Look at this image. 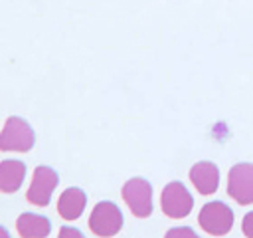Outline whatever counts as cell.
Returning a JSON list of instances; mask_svg holds the SVG:
<instances>
[{
	"mask_svg": "<svg viewBox=\"0 0 253 238\" xmlns=\"http://www.w3.org/2000/svg\"><path fill=\"white\" fill-rule=\"evenodd\" d=\"M36 143V133L30 127V123L22 117H8L2 131H0V151H16V153H28Z\"/></svg>",
	"mask_w": 253,
	"mask_h": 238,
	"instance_id": "cell-1",
	"label": "cell"
},
{
	"mask_svg": "<svg viewBox=\"0 0 253 238\" xmlns=\"http://www.w3.org/2000/svg\"><path fill=\"white\" fill-rule=\"evenodd\" d=\"M123 212L111 200H101L93 206L89 216V228L99 238H113L123 228Z\"/></svg>",
	"mask_w": 253,
	"mask_h": 238,
	"instance_id": "cell-2",
	"label": "cell"
},
{
	"mask_svg": "<svg viewBox=\"0 0 253 238\" xmlns=\"http://www.w3.org/2000/svg\"><path fill=\"white\" fill-rule=\"evenodd\" d=\"M198 222L204 232L211 236H225L233 226V210L221 200H211L202 206Z\"/></svg>",
	"mask_w": 253,
	"mask_h": 238,
	"instance_id": "cell-3",
	"label": "cell"
},
{
	"mask_svg": "<svg viewBox=\"0 0 253 238\" xmlns=\"http://www.w3.org/2000/svg\"><path fill=\"white\" fill-rule=\"evenodd\" d=\"M123 200L126 202L128 210L136 218H146L152 214V184L142 178L134 177L123 184Z\"/></svg>",
	"mask_w": 253,
	"mask_h": 238,
	"instance_id": "cell-4",
	"label": "cell"
},
{
	"mask_svg": "<svg viewBox=\"0 0 253 238\" xmlns=\"http://www.w3.org/2000/svg\"><path fill=\"white\" fill-rule=\"evenodd\" d=\"M160 206L168 218H186L194 208V198L184 182L172 180L162 188Z\"/></svg>",
	"mask_w": 253,
	"mask_h": 238,
	"instance_id": "cell-5",
	"label": "cell"
},
{
	"mask_svg": "<svg viewBox=\"0 0 253 238\" xmlns=\"http://www.w3.org/2000/svg\"><path fill=\"white\" fill-rule=\"evenodd\" d=\"M57 182H59V177L51 167H47V165L36 167L34 175H32V182L26 192L28 202H32L34 206H47Z\"/></svg>",
	"mask_w": 253,
	"mask_h": 238,
	"instance_id": "cell-6",
	"label": "cell"
},
{
	"mask_svg": "<svg viewBox=\"0 0 253 238\" xmlns=\"http://www.w3.org/2000/svg\"><path fill=\"white\" fill-rule=\"evenodd\" d=\"M227 194L237 204H253V163H237L229 169Z\"/></svg>",
	"mask_w": 253,
	"mask_h": 238,
	"instance_id": "cell-7",
	"label": "cell"
},
{
	"mask_svg": "<svg viewBox=\"0 0 253 238\" xmlns=\"http://www.w3.org/2000/svg\"><path fill=\"white\" fill-rule=\"evenodd\" d=\"M190 180L200 194H213L219 186V169L210 161H200L190 169Z\"/></svg>",
	"mask_w": 253,
	"mask_h": 238,
	"instance_id": "cell-8",
	"label": "cell"
},
{
	"mask_svg": "<svg viewBox=\"0 0 253 238\" xmlns=\"http://www.w3.org/2000/svg\"><path fill=\"white\" fill-rule=\"evenodd\" d=\"M85 204H87V194L77 186H69L57 198V212L63 220H77L83 214Z\"/></svg>",
	"mask_w": 253,
	"mask_h": 238,
	"instance_id": "cell-9",
	"label": "cell"
},
{
	"mask_svg": "<svg viewBox=\"0 0 253 238\" xmlns=\"http://www.w3.org/2000/svg\"><path fill=\"white\" fill-rule=\"evenodd\" d=\"M16 230L22 238H47L51 232V222L42 214L22 212L16 220Z\"/></svg>",
	"mask_w": 253,
	"mask_h": 238,
	"instance_id": "cell-10",
	"label": "cell"
},
{
	"mask_svg": "<svg viewBox=\"0 0 253 238\" xmlns=\"http://www.w3.org/2000/svg\"><path fill=\"white\" fill-rule=\"evenodd\" d=\"M26 178V165L18 159H6L0 163V192H16Z\"/></svg>",
	"mask_w": 253,
	"mask_h": 238,
	"instance_id": "cell-11",
	"label": "cell"
},
{
	"mask_svg": "<svg viewBox=\"0 0 253 238\" xmlns=\"http://www.w3.org/2000/svg\"><path fill=\"white\" fill-rule=\"evenodd\" d=\"M164 238H200V236L190 226H174L164 234Z\"/></svg>",
	"mask_w": 253,
	"mask_h": 238,
	"instance_id": "cell-12",
	"label": "cell"
},
{
	"mask_svg": "<svg viewBox=\"0 0 253 238\" xmlns=\"http://www.w3.org/2000/svg\"><path fill=\"white\" fill-rule=\"evenodd\" d=\"M57 238H85L81 230L73 228V226H61L57 232Z\"/></svg>",
	"mask_w": 253,
	"mask_h": 238,
	"instance_id": "cell-13",
	"label": "cell"
},
{
	"mask_svg": "<svg viewBox=\"0 0 253 238\" xmlns=\"http://www.w3.org/2000/svg\"><path fill=\"white\" fill-rule=\"evenodd\" d=\"M241 230H243V234H245L247 238H253V210H251V212H247V214L243 216Z\"/></svg>",
	"mask_w": 253,
	"mask_h": 238,
	"instance_id": "cell-14",
	"label": "cell"
},
{
	"mask_svg": "<svg viewBox=\"0 0 253 238\" xmlns=\"http://www.w3.org/2000/svg\"><path fill=\"white\" fill-rule=\"evenodd\" d=\"M0 238H12V236H10V232H8L4 226H0Z\"/></svg>",
	"mask_w": 253,
	"mask_h": 238,
	"instance_id": "cell-15",
	"label": "cell"
}]
</instances>
